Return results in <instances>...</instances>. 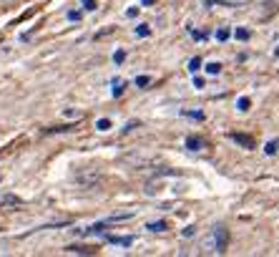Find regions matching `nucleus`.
Returning a JSON list of instances; mask_svg holds the SVG:
<instances>
[{"label": "nucleus", "instance_id": "obj_20", "mask_svg": "<svg viewBox=\"0 0 279 257\" xmlns=\"http://www.w3.org/2000/svg\"><path fill=\"white\" fill-rule=\"evenodd\" d=\"M71 23H78L81 21V11H68V16H66Z\"/></svg>", "mask_w": 279, "mask_h": 257}, {"label": "nucleus", "instance_id": "obj_15", "mask_svg": "<svg viewBox=\"0 0 279 257\" xmlns=\"http://www.w3.org/2000/svg\"><path fill=\"white\" fill-rule=\"evenodd\" d=\"M123 89H126L123 81H113V99H121V96H123Z\"/></svg>", "mask_w": 279, "mask_h": 257}, {"label": "nucleus", "instance_id": "obj_16", "mask_svg": "<svg viewBox=\"0 0 279 257\" xmlns=\"http://www.w3.org/2000/svg\"><path fill=\"white\" fill-rule=\"evenodd\" d=\"M276 151H279V141H269V144L264 146V154H266V156H274Z\"/></svg>", "mask_w": 279, "mask_h": 257}, {"label": "nucleus", "instance_id": "obj_5", "mask_svg": "<svg viewBox=\"0 0 279 257\" xmlns=\"http://www.w3.org/2000/svg\"><path fill=\"white\" fill-rule=\"evenodd\" d=\"M204 68H206V73H209V76H219V73H221V68H224V66H221V63H219V61H209V63H206V66H204Z\"/></svg>", "mask_w": 279, "mask_h": 257}, {"label": "nucleus", "instance_id": "obj_27", "mask_svg": "<svg viewBox=\"0 0 279 257\" xmlns=\"http://www.w3.org/2000/svg\"><path fill=\"white\" fill-rule=\"evenodd\" d=\"M274 56H276V58H279V46H276V48H274Z\"/></svg>", "mask_w": 279, "mask_h": 257}, {"label": "nucleus", "instance_id": "obj_3", "mask_svg": "<svg viewBox=\"0 0 279 257\" xmlns=\"http://www.w3.org/2000/svg\"><path fill=\"white\" fill-rule=\"evenodd\" d=\"M184 146H186L189 151H201V149H204V139H201V136H194V134H191V136H186Z\"/></svg>", "mask_w": 279, "mask_h": 257}, {"label": "nucleus", "instance_id": "obj_25", "mask_svg": "<svg viewBox=\"0 0 279 257\" xmlns=\"http://www.w3.org/2000/svg\"><path fill=\"white\" fill-rule=\"evenodd\" d=\"M126 16H128V18H136V16H138V8H128V13H126Z\"/></svg>", "mask_w": 279, "mask_h": 257}, {"label": "nucleus", "instance_id": "obj_26", "mask_svg": "<svg viewBox=\"0 0 279 257\" xmlns=\"http://www.w3.org/2000/svg\"><path fill=\"white\" fill-rule=\"evenodd\" d=\"M141 3H144V6H154V3H156V0H141Z\"/></svg>", "mask_w": 279, "mask_h": 257}, {"label": "nucleus", "instance_id": "obj_4", "mask_svg": "<svg viewBox=\"0 0 279 257\" xmlns=\"http://www.w3.org/2000/svg\"><path fill=\"white\" fill-rule=\"evenodd\" d=\"M106 239H108L111 244H118V247H131V244H133V237H113V234H111V237H106Z\"/></svg>", "mask_w": 279, "mask_h": 257}, {"label": "nucleus", "instance_id": "obj_21", "mask_svg": "<svg viewBox=\"0 0 279 257\" xmlns=\"http://www.w3.org/2000/svg\"><path fill=\"white\" fill-rule=\"evenodd\" d=\"M191 38H194V41H206V38H209V33H201V31H191Z\"/></svg>", "mask_w": 279, "mask_h": 257}, {"label": "nucleus", "instance_id": "obj_28", "mask_svg": "<svg viewBox=\"0 0 279 257\" xmlns=\"http://www.w3.org/2000/svg\"><path fill=\"white\" fill-rule=\"evenodd\" d=\"M0 182H3V177H0Z\"/></svg>", "mask_w": 279, "mask_h": 257}, {"label": "nucleus", "instance_id": "obj_24", "mask_svg": "<svg viewBox=\"0 0 279 257\" xmlns=\"http://www.w3.org/2000/svg\"><path fill=\"white\" fill-rule=\"evenodd\" d=\"M136 126H138V121H131V124H126V126H123V131H133Z\"/></svg>", "mask_w": 279, "mask_h": 257}, {"label": "nucleus", "instance_id": "obj_19", "mask_svg": "<svg viewBox=\"0 0 279 257\" xmlns=\"http://www.w3.org/2000/svg\"><path fill=\"white\" fill-rule=\"evenodd\" d=\"M194 234H196V227H194V224H189L186 229H181V237H184V239H191Z\"/></svg>", "mask_w": 279, "mask_h": 257}, {"label": "nucleus", "instance_id": "obj_2", "mask_svg": "<svg viewBox=\"0 0 279 257\" xmlns=\"http://www.w3.org/2000/svg\"><path fill=\"white\" fill-rule=\"evenodd\" d=\"M229 139H231L234 144H239L241 149H246V151H249V149H254V139H251V136H246V134H231Z\"/></svg>", "mask_w": 279, "mask_h": 257}, {"label": "nucleus", "instance_id": "obj_23", "mask_svg": "<svg viewBox=\"0 0 279 257\" xmlns=\"http://www.w3.org/2000/svg\"><path fill=\"white\" fill-rule=\"evenodd\" d=\"M194 86H196V89H204V78H201V76H194Z\"/></svg>", "mask_w": 279, "mask_h": 257}, {"label": "nucleus", "instance_id": "obj_10", "mask_svg": "<svg viewBox=\"0 0 279 257\" xmlns=\"http://www.w3.org/2000/svg\"><path fill=\"white\" fill-rule=\"evenodd\" d=\"M234 38L244 43V41H249V38H251V33H249L246 28H236V31H234Z\"/></svg>", "mask_w": 279, "mask_h": 257}, {"label": "nucleus", "instance_id": "obj_18", "mask_svg": "<svg viewBox=\"0 0 279 257\" xmlns=\"http://www.w3.org/2000/svg\"><path fill=\"white\" fill-rule=\"evenodd\" d=\"M199 68H201V58H199V56H194V58L189 61V71H191V73H196Z\"/></svg>", "mask_w": 279, "mask_h": 257}, {"label": "nucleus", "instance_id": "obj_1", "mask_svg": "<svg viewBox=\"0 0 279 257\" xmlns=\"http://www.w3.org/2000/svg\"><path fill=\"white\" fill-rule=\"evenodd\" d=\"M226 244H229V232L224 227H214L204 239V252L206 254H224Z\"/></svg>", "mask_w": 279, "mask_h": 257}, {"label": "nucleus", "instance_id": "obj_17", "mask_svg": "<svg viewBox=\"0 0 279 257\" xmlns=\"http://www.w3.org/2000/svg\"><path fill=\"white\" fill-rule=\"evenodd\" d=\"M123 61H126V51H123V48H118V51L113 53V63H116V66H121Z\"/></svg>", "mask_w": 279, "mask_h": 257}, {"label": "nucleus", "instance_id": "obj_12", "mask_svg": "<svg viewBox=\"0 0 279 257\" xmlns=\"http://www.w3.org/2000/svg\"><path fill=\"white\" fill-rule=\"evenodd\" d=\"M111 126H113V124H111V119H98V121H96V129H98V131H103V134H106V131H111Z\"/></svg>", "mask_w": 279, "mask_h": 257}, {"label": "nucleus", "instance_id": "obj_13", "mask_svg": "<svg viewBox=\"0 0 279 257\" xmlns=\"http://www.w3.org/2000/svg\"><path fill=\"white\" fill-rule=\"evenodd\" d=\"M66 252H76V254H91L93 249H91V247H78V244H71V247H66Z\"/></svg>", "mask_w": 279, "mask_h": 257}, {"label": "nucleus", "instance_id": "obj_8", "mask_svg": "<svg viewBox=\"0 0 279 257\" xmlns=\"http://www.w3.org/2000/svg\"><path fill=\"white\" fill-rule=\"evenodd\" d=\"M136 36H138V38H149V36H151V26H149V23L136 26Z\"/></svg>", "mask_w": 279, "mask_h": 257}, {"label": "nucleus", "instance_id": "obj_9", "mask_svg": "<svg viewBox=\"0 0 279 257\" xmlns=\"http://www.w3.org/2000/svg\"><path fill=\"white\" fill-rule=\"evenodd\" d=\"M181 116L194 119V121H204V119H206V114H204V111H181Z\"/></svg>", "mask_w": 279, "mask_h": 257}, {"label": "nucleus", "instance_id": "obj_7", "mask_svg": "<svg viewBox=\"0 0 279 257\" xmlns=\"http://www.w3.org/2000/svg\"><path fill=\"white\" fill-rule=\"evenodd\" d=\"M214 38H216L219 43H226V41L231 38V31H229V28H219V31L214 33Z\"/></svg>", "mask_w": 279, "mask_h": 257}, {"label": "nucleus", "instance_id": "obj_6", "mask_svg": "<svg viewBox=\"0 0 279 257\" xmlns=\"http://www.w3.org/2000/svg\"><path fill=\"white\" fill-rule=\"evenodd\" d=\"M146 229H151V232H166L169 224H166V219H159V222H149Z\"/></svg>", "mask_w": 279, "mask_h": 257}, {"label": "nucleus", "instance_id": "obj_14", "mask_svg": "<svg viewBox=\"0 0 279 257\" xmlns=\"http://www.w3.org/2000/svg\"><path fill=\"white\" fill-rule=\"evenodd\" d=\"M138 89H149L151 86V76H136V81H133Z\"/></svg>", "mask_w": 279, "mask_h": 257}, {"label": "nucleus", "instance_id": "obj_22", "mask_svg": "<svg viewBox=\"0 0 279 257\" xmlns=\"http://www.w3.org/2000/svg\"><path fill=\"white\" fill-rule=\"evenodd\" d=\"M96 0H83V11H96Z\"/></svg>", "mask_w": 279, "mask_h": 257}, {"label": "nucleus", "instance_id": "obj_11", "mask_svg": "<svg viewBox=\"0 0 279 257\" xmlns=\"http://www.w3.org/2000/svg\"><path fill=\"white\" fill-rule=\"evenodd\" d=\"M236 109H239V111H241V114H246V111H249V109H251V101H249V99H246V96H241V99H239V101H236Z\"/></svg>", "mask_w": 279, "mask_h": 257}]
</instances>
